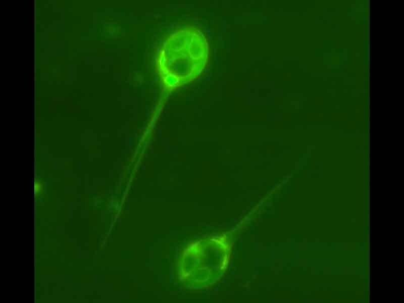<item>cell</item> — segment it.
Listing matches in <instances>:
<instances>
[{
  "mask_svg": "<svg viewBox=\"0 0 404 303\" xmlns=\"http://www.w3.org/2000/svg\"><path fill=\"white\" fill-rule=\"evenodd\" d=\"M209 56L208 41L198 28L186 26L170 34L156 63L164 88L172 91L197 79L208 65Z\"/></svg>",
  "mask_w": 404,
  "mask_h": 303,
  "instance_id": "cell-1",
  "label": "cell"
}]
</instances>
